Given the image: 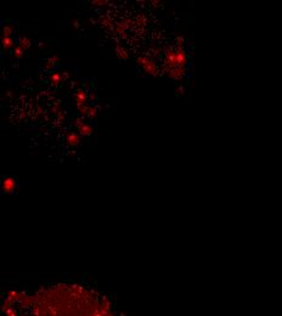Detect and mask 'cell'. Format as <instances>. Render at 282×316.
Segmentation results:
<instances>
[{"instance_id": "obj_1", "label": "cell", "mask_w": 282, "mask_h": 316, "mask_svg": "<svg viewBox=\"0 0 282 316\" xmlns=\"http://www.w3.org/2000/svg\"><path fill=\"white\" fill-rule=\"evenodd\" d=\"M137 63L142 67V69L147 74H151V76H157L158 74V68L156 66V63L153 61L149 60L147 57H145V56L137 57Z\"/></svg>"}, {"instance_id": "obj_2", "label": "cell", "mask_w": 282, "mask_h": 316, "mask_svg": "<svg viewBox=\"0 0 282 316\" xmlns=\"http://www.w3.org/2000/svg\"><path fill=\"white\" fill-rule=\"evenodd\" d=\"M175 61H176V66L186 68L187 65V54L184 50V48L178 46V49H175Z\"/></svg>"}, {"instance_id": "obj_3", "label": "cell", "mask_w": 282, "mask_h": 316, "mask_svg": "<svg viewBox=\"0 0 282 316\" xmlns=\"http://www.w3.org/2000/svg\"><path fill=\"white\" fill-rule=\"evenodd\" d=\"M76 125H77V128H78V132L82 134L83 136H89V135H91V134L94 133V128L90 125V124H88V123H84L82 122V119H76Z\"/></svg>"}, {"instance_id": "obj_4", "label": "cell", "mask_w": 282, "mask_h": 316, "mask_svg": "<svg viewBox=\"0 0 282 316\" xmlns=\"http://www.w3.org/2000/svg\"><path fill=\"white\" fill-rule=\"evenodd\" d=\"M16 187V179L12 176H6L2 179V190L4 192H12Z\"/></svg>"}, {"instance_id": "obj_5", "label": "cell", "mask_w": 282, "mask_h": 316, "mask_svg": "<svg viewBox=\"0 0 282 316\" xmlns=\"http://www.w3.org/2000/svg\"><path fill=\"white\" fill-rule=\"evenodd\" d=\"M80 139H79V135L77 133H69L67 135L66 137V142L68 146H77L79 144Z\"/></svg>"}, {"instance_id": "obj_6", "label": "cell", "mask_w": 282, "mask_h": 316, "mask_svg": "<svg viewBox=\"0 0 282 316\" xmlns=\"http://www.w3.org/2000/svg\"><path fill=\"white\" fill-rule=\"evenodd\" d=\"M74 100L77 102V105H85L86 100H88V95L84 90H78L74 94Z\"/></svg>"}, {"instance_id": "obj_7", "label": "cell", "mask_w": 282, "mask_h": 316, "mask_svg": "<svg viewBox=\"0 0 282 316\" xmlns=\"http://www.w3.org/2000/svg\"><path fill=\"white\" fill-rule=\"evenodd\" d=\"M1 44H2V48L4 49H10L15 45V41L11 37H2L1 39Z\"/></svg>"}, {"instance_id": "obj_8", "label": "cell", "mask_w": 282, "mask_h": 316, "mask_svg": "<svg viewBox=\"0 0 282 316\" xmlns=\"http://www.w3.org/2000/svg\"><path fill=\"white\" fill-rule=\"evenodd\" d=\"M116 54L117 56L119 57V58H122V60H127L128 57H129V55H128V51L125 50L124 48H122V46H117L116 48Z\"/></svg>"}, {"instance_id": "obj_9", "label": "cell", "mask_w": 282, "mask_h": 316, "mask_svg": "<svg viewBox=\"0 0 282 316\" xmlns=\"http://www.w3.org/2000/svg\"><path fill=\"white\" fill-rule=\"evenodd\" d=\"M18 45L24 50V49H28L31 46V40L27 38V37H21L18 39Z\"/></svg>"}, {"instance_id": "obj_10", "label": "cell", "mask_w": 282, "mask_h": 316, "mask_svg": "<svg viewBox=\"0 0 282 316\" xmlns=\"http://www.w3.org/2000/svg\"><path fill=\"white\" fill-rule=\"evenodd\" d=\"M128 22H125V21H123V22H119V23H117L116 24V32L118 34H123L125 32V29L128 28V24H127Z\"/></svg>"}, {"instance_id": "obj_11", "label": "cell", "mask_w": 282, "mask_h": 316, "mask_svg": "<svg viewBox=\"0 0 282 316\" xmlns=\"http://www.w3.org/2000/svg\"><path fill=\"white\" fill-rule=\"evenodd\" d=\"M50 82L54 84V85H57L59 83H61V79H62V77L59 74V73H56V72H54V73H51L49 77Z\"/></svg>"}, {"instance_id": "obj_12", "label": "cell", "mask_w": 282, "mask_h": 316, "mask_svg": "<svg viewBox=\"0 0 282 316\" xmlns=\"http://www.w3.org/2000/svg\"><path fill=\"white\" fill-rule=\"evenodd\" d=\"M11 34H14V27L11 24H6L2 28V37H11Z\"/></svg>"}, {"instance_id": "obj_13", "label": "cell", "mask_w": 282, "mask_h": 316, "mask_svg": "<svg viewBox=\"0 0 282 316\" xmlns=\"http://www.w3.org/2000/svg\"><path fill=\"white\" fill-rule=\"evenodd\" d=\"M98 108L95 106H89V112H88V117L90 119H95L98 117Z\"/></svg>"}, {"instance_id": "obj_14", "label": "cell", "mask_w": 282, "mask_h": 316, "mask_svg": "<svg viewBox=\"0 0 282 316\" xmlns=\"http://www.w3.org/2000/svg\"><path fill=\"white\" fill-rule=\"evenodd\" d=\"M77 108L79 111V113L82 116H88V112H89V106L85 103V105H77Z\"/></svg>"}, {"instance_id": "obj_15", "label": "cell", "mask_w": 282, "mask_h": 316, "mask_svg": "<svg viewBox=\"0 0 282 316\" xmlns=\"http://www.w3.org/2000/svg\"><path fill=\"white\" fill-rule=\"evenodd\" d=\"M14 54H15V56H16L17 58H20V57H22L23 56V54H24V50L20 46V45H17L16 48H15V51H14Z\"/></svg>"}, {"instance_id": "obj_16", "label": "cell", "mask_w": 282, "mask_h": 316, "mask_svg": "<svg viewBox=\"0 0 282 316\" xmlns=\"http://www.w3.org/2000/svg\"><path fill=\"white\" fill-rule=\"evenodd\" d=\"M101 23H102L105 27H110V28H113V24H112V22H111V21H108L107 18H102V19H101Z\"/></svg>"}, {"instance_id": "obj_17", "label": "cell", "mask_w": 282, "mask_h": 316, "mask_svg": "<svg viewBox=\"0 0 282 316\" xmlns=\"http://www.w3.org/2000/svg\"><path fill=\"white\" fill-rule=\"evenodd\" d=\"M93 5H98V6H105L107 4V1H101V0H98V1H91Z\"/></svg>"}, {"instance_id": "obj_18", "label": "cell", "mask_w": 282, "mask_h": 316, "mask_svg": "<svg viewBox=\"0 0 282 316\" xmlns=\"http://www.w3.org/2000/svg\"><path fill=\"white\" fill-rule=\"evenodd\" d=\"M73 24H74V27H78V26H79V24H78V21H74Z\"/></svg>"}]
</instances>
